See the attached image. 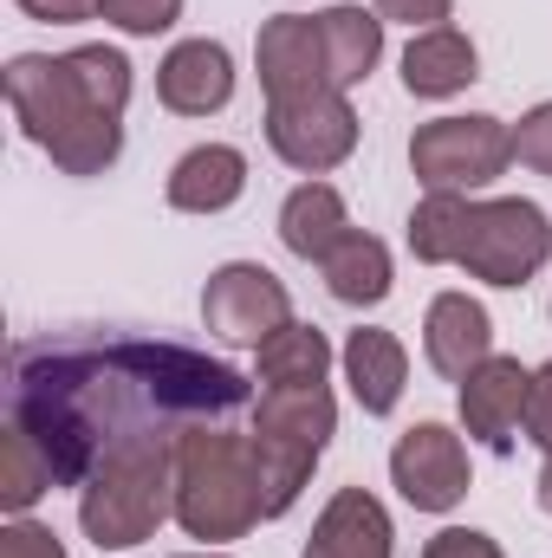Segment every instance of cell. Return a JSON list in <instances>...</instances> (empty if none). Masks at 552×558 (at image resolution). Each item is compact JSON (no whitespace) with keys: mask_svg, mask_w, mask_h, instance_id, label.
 Returning <instances> with one entry per match:
<instances>
[{"mask_svg":"<svg viewBox=\"0 0 552 558\" xmlns=\"http://www.w3.org/2000/svg\"><path fill=\"white\" fill-rule=\"evenodd\" d=\"M254 384L189 344L124 331H52L13 344V428L39 441L59 487H85L124 448H176L202 422L248 410Z\"/></svg>","mask_w":552,"mask_h":558,"instance_id":"obj_1","label":"cell"},{"mask_svg":"<svg viewBox=\"0 0 552 558\" xmlns=\"http://www.w3.org/2000/svg\"><path fill=\"white\" fill-rule=\"evenodd\" d=\"M7 105L20 131L39 143L65 175H105L124 156V118H105L79 78L65 72V52H20L7 59Z\"/></svg>","mask_w":552,"mask_h":558,"instance_id":"obj_2","label":"cell"},{"mask_svg":"<svg viewBox=\"0 0 552 558\" xmlns=\"http://www.w3.org/2000/svg\"><path fill=\"white\" fill-rule=\"evenodd\" d=\"M267 520V487L254 461V435L228 422H202L176 441V526L202 546L241 539Z\"/></svg>","mask_w":552,"mask_h":558,"instance_id":"obj_3","label":"cell"},{"mask_svg":"<svg viewBox=\"0 0 552 558\" xmlns=\"http://www.w3.org/2000/svg\"><path fill=\"white\" fill-rule=\"evenodd\" d=\"M176 520V448H124L79 487V526L98 553H131Z\"/></svg>","mask_w":552,"mask_h":558,"instance_id":"obj_4","label":"cell"},{"mask_svg":"<svg viewBox=\"0 0 552 558\" xmlns=\"http://www.w3.org/2000/svg\"><path fill=\"white\" fill-rule=\"evenodd\" d=\"M338 435V403L325 384L305 390H261L254 403V461H261V487H267V520L292 513V500L305 494L325 441Z\"/></svg>","mask_w":552,"mask_h":558,"instance_id":"obj_5","label":"cell"},{"mask_svg":"<svg viewBox=\"0 0 552 558\" xmlns=\"http://www.w3.org/2000/svg\"><path fill=\"white\" fill-rule=\"evenodd\" d=\"M514 162V131L488 111L468 118H435L410 137V169L429 195H475Z\"/></svg>","mask_w":552,"mask_h":558,"instance_id":"obj_6","label":"cell"},{"mask_svg":"<svg viewBox=\"0 0 552 558\" xmlns=\"http://www.w3.org/2000/svg\"><path fill=\"white\" fill-rule=\"evenodd\" d=\"M547 260H552V221L540 202H527V195L475 202V228H468V247H461V274L468 279L514 292Z\"/></svg>","mask_w":552,"mask_h":558,"instance_id":"obj_7","label":"cell"},{"mask_svg":"<svg viewBox=\"0 0 552 558\" xmlns=\"http://www.w3.org/2000/svg\"><path fill=\"white\" fill-rule=\"evenodd\" d=\"M267 143L286 169L299 175H325L358 149V111L345 92H305V98H279L267 105Z\"/></svg>","mask_w":552,"mask_h":558,"instance_id":"obj_8","label":"cell"},{"mask_svg":"<svg viewBox=\"0 0 552 558\" xmlns=\"http://www.w3.org/2000/svg\"><path fill=\"white\" fill-rule=\"evenodd\" d=\"M391 481H397V494L410 500L416 513H455L468 500V487H475L461 435L448 422H416V428H404L397 448H391Z\"/></svg>","mask_w":552,"mask_h":558,"instance_id":"obj_9","label":"cell"},{"mask_svg":"<svg viewBox=\"0 0 552 558\" xmlns=\"http://www.w3.org/2000/svg\"><path fill=\"white\" fill-rule=\"evenodd\" d=\"M202 318H208V331L221 344H261L267 331H279L292 318V299H286V286L267 267L228 260V267H215L208 286H202Z\"/></svg>","mask_w":552,"mask_h":558,"instance_id":"obj_10","label":"cell"},{"mask_svg":"<svg viewBox=\"0 0 552 558\" xmlns=\"http://www.w3.org/2000/svg\"><path fill=\"white\" fill-rule=\"evenodd\" d=\"M254 72H261V92L267 105L279 98H305V92H325L332 85V65H325V33L312 13H274L254 39ZM338 92V85H332Z\"/></svg>","mask_w":552,"mask_h":558,"instance_id":"obj_11","label":"cell"},{"mask_svg":"<svg viewBox=\"0 0 552 558\" xmlns=\"http://www.w3.org/2000/svg\"><path fill=\"white\" fill-rule=\"evenodd\" d=\"M527 397H533V371L520 357H488L468 384H461V428L494 448V454H514V435L527 428Z\"/></svg>","mask_w":552,"mask_h":558,"instance_id":"obj_12","label":"cell"},{"mask_svg":"<svg viewBox=\"0 0 552 558\" xmlns=\"http://www.w3.org/2000/svg\"><path fill=\"white\" fill-rule=\"evenodd\" d=\"M422 357H429L435 377L468 384V377L494 357V318H488V305L468 299V292H442V299H429V318H422Z\"/></svg>","mask_w":552,"mask_h":558,"instance_id":"obj_13","label":"cell"},{"mask_svg":"<svg viewBox=\"0 0 552 558\" xmlns=\"http://www.w3.org/2000/svg\"><path fill=\"white\" fill-rule=\"evenodd\" d=\"M156 98L176 118H215V111H228V98H235V59H228V46L221 39H182V46H169V59L156 65Z\"/></svg>","mask_w":552,"mask_h":558,"instance_id":"obj_14","label":"cell"},{"mask_svg":"<svg viewBox=\"0 0 552 558\" xmlns=\"http://www.w3.org/2000/svg\"><path fill=\"white\" fill-rule=\"evenodd\" d=\"M391 513L377 494L364 487H338L325 500V513L312 520V539L299 558H391Z\"/></svg>","mask_w":552,"mask_h":558,"instance_id":"obj_15","label":"cell"},{"mask_svg":"<svg viewBox=\"0 0 552 558\" xmlns=\"http://www.w3.org/2000/svg\"><path fill=\"white\" fill-rule=\"evenodd\" d=\"M248 195V156L235 143H202L169 169V208L176 215H221Z\"/></svg>","mask_w":552,"mask_h":558,"instance_id":"obj_16","label":"cell"},{"mask_svg":"<svg viewBox=\"0 0 552 558\" xmlns=\"http://www.w3.org/2000/svg\"><path fill=\"white\" fill-rule=\"evenodd\" d=\"M345 384H351V397H358V410L364 416H391L397 403H404V384H410V351L391 338V331H377V325H358L351 338H345Z\"/></svg>","mask_w":552,"mask_h":558,"instance_id":"obj_17","label":"cell"},{"mask_svg":"<svg viewBox=\"0 0 552 558\" xmlns=\"http://www.w3.org/2000/svg\"><path fill=\"white\" fill-rule=\"evenodd\" d=\"M481 78V52L455 26H429L404 46V92L410 98H455Z\"/></svg>","mask_w":552,"mask_h":558,"instance_id":"obj_18","label":"cell"},{"mask_svg":"<svg viewBox=\"0 0 552 558\" xmlns=\"http://www.w3.org/2000/svg\"><path fill=\"white\" fill-rule=\"evenodd\" d=\"M345 234H351V215H345V195L332 182H299L279 202V241H286V254H299V260L319 267Z\"/></svg>","mask_w":552,"mask_h":558,"instance_id":"obj_19","label":"cell"},{"mask_svg":"<svg viewBox=\"0 0 552 558\" xmlns=\"http://www.w3.org/2000/svg\"><path fill=\"white\" fill-rule=\"evenodd\" d=\"M319 33H325V65H332L338 92H351V85H364L377 72V59H384V20L377 13H364L358 0H345V7L319 13Z\"/></svg>","mask_w":552,"mask_h":558,"instance_id":"obj_20","label":"cell"},{"mask_svg":"<svg viewBox=\"0 0 552 558\" xmlns=\"http://www.w3.org/2000/svg\"><path fill=\"white\" fill-rule=\"evenodd\" d=\"M254 371H261L267 390H305V384H325V371H332V344H325L319 325L286 318L279 331H267V338L254 344Z\"/></svg>","mask_w":552,"mask_h":558,"instance_id":"obj_21","label":"cell"},{"mask_svg":"<svg viewBox=\"0 0 552 558\" xmlns=\"http://www.w3.org/2000/svg\"><path fill=\"white\" fill-rule=\"evenodd\" d=\"M319 274H325V292H332L338 305H384V299H391V247H384L377 234L351 228V234L319 260Z\"/></svg>","mask_w":552,"mask_h":558,"instance_id":"obj_22","label":"cell"},{"mask_svg":"<svg viewBox=\"0 0 552 558\" xmlns=\"http://www.w3.org/2000/svg\"><path fill=\"white\" fill-rule=\"evenodd\" d=\"M468 228H475V202L468 195H422L410 215V254L422 267H461Z\"/></svg>","mask_w":552,"mask_h":558,"instance_id":"obj_23","label":"cell"},{"mask_svg":"<svg viewBox=\"0 0 552 558\" xmlns=\"http://www.w3.org/2000/svg\"><path fill=\"white\" fill-rule=\"evenodd\" d=\"M52 487H59V474H52V461L39 454V441L7 422V435H0V507L20 520V513H33Z\"/></svg>","mask_w":552,"mask_h":558,"instance_id":"obj_24","label":"cell"},{"mask_svg":"<svg viewBox=\"0 0 552 558\" xmlns=\"http://www.w3.org/2000/svg\"><path fill=\"white\" fill-rule=\"evenodd\" d=\"M98 20L131 33V39H156L182 20V0H98Z\"/></svg>","mask_w":552,"mask_h":558,"instance_id":"obj_25","label":"cell"},{"mask_svg":"<svg viewBox=\"0 0 552 558\" xmlns=\"http://www.w3.org/2000/svg\"><path fill=\"white\" fill-rule=\"evenodd\" d=\"M514 162L533 169V175H552V98L533 105V111L514 124Z\"/></svg>","mask_w":552,"mask_h":558,"instance_id":"obj_26","label":"cell"},{"mask_svg":"<svg viewBox=\"0 0 552 558\" xmlns=\"http://www.w3.org/2000/svg\"><path fill=\"white\" fill-rule=\"evenodd\" d=\"M0 558H65V546H59V533L52 526H39V520H13L7 533H0Z\"/></svg>","mask_w":552,"mask_h":558,"instance_id":"obj_27","label":"cell"},{"mask_svg":"<svg viewBox=\"0 0 552 558\" xmlns=\"http://www.w3.org/2000/svg\"><path fill=\"white\" fill-rule=\"evenodd\" d=\"M371 13L391 26H410V33H429V26H448V13H455V0H371Z\"/></svg>","mask_w":552,"mask_h":558,"instance_id":"obj_28","label":"cell"},{"mask_svg":"<svg viewBox=\"0 0 552 558\" xmlns=\"http://www.w3.org/2000/svg\"><path fill=\"white\" fill-rule=\"evenodd\" d=\"M422 558H507L488 533H475V526H448V533H435L429 546H422Z\"/></svg>","mask_w":552,"mask_h":558,"instance_id":"obj_29","label":"cell"},{"mask_svg":"<svg viewBox=\"0 0 552 558\" xmlns=\"http://www.w3.org/2000/svg\"><path fill=\"white\" fill-rule=\"evenodd\" d=\"M527 441L552 454V364L533 371V397H527Z\"/></svg>","mask_w":552,"mask_h":558,"instance_id":"obj_30","label":"cell"},{"mask_svg":"<svg viewBox=\"0 0 552 558\" xmlns=\"http://www.w3.org/2000/svg\"><path fill=\"white\" fill-rule=\"evenodd\" d=\"M26 20H46V26H79L98 13V0H13Z\"/></svg>","mask_w":552,"mask_h":558,"instance_id":"obj_31","label":"cell"},{"mask_svg":"<svg viewBox=\"0 0 552 558\" xmlns=\"http://www.w3.org/2000/svg\"><path fill=\"white\" fill-rule=\"evenodd\" d=\"M540 507L552 513V454H547V468H540Z\"/></svg>","mask_w":552,"mask_h":558,"instance_id":"obj_32","label":"cell"},{"mask_svg":"<svg viewBox=\"0 0 552 558\" xmlns=\"http://www.w3.org/2000/svg\"><path fill=\"white\" fill-rule=\"evenodd\" d=\"M182 558H228V553H182Z\"/></svg>","mask_w":552,"mask_h":558,"instance_id":"obj_33","label":"cell"}]
</instances>
